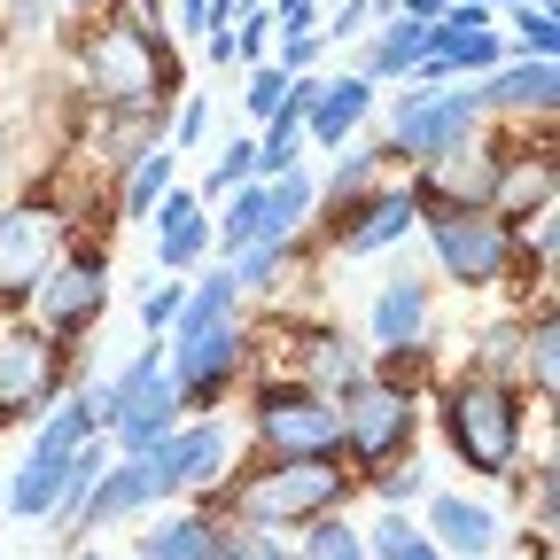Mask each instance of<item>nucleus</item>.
I'll return each mask as SVG.
<instances>
[{
  "label": "nucleus",
  "instance_id": "nucleus-14",
  "mask_svg": "<svg viewBox=\"0 0 560 560\" xmlns=\"http://www.w3.org/2000/svg\"><path fill=\"white\" fill-rule=\"evenodd\" d=\"M55 389H62V342L39 335V327L0 335V405H9V412H39Z\"/></svg>",
  "mask_w": 560,
  "mask_h": 560
},
{
  "label": "nucleus",
  "instance_id": "nucleus-17",
  "mask_svg": "<svg viewBox=\"0 0 560 560\" xmlns=\"http://www.w3.org/2000/svg\"><path fill=\"white\" fill-rule=\"evenodd\" d=\"M149 459H156L164 490L179 499V490H195V482H210V475L226 467V429H219V420H195V429H172V436H164Z\"/></svg>",
  "mask_w": 560,
  "mask_h": 560
},
{
  "label": "nucleus",
  "instance_id": "nucleus-13",
  "mask_svg": "<svg viewBox=\"0 0 560 560\" xmlns=\"http://www.w3.org/2000/svg\"><path fill=\"white\" fill-rule=\"evenodd\" d=\"M164 366H172V382H179V405H202V397H219V389L234 382V366H242V327H234V319H219V327L172 335Z\"/></svg>",
  "mask_w": 560,
  "mask_h": 560
},
{
  "label": "nucleus",
  "instance_id": "nucleus-29",
  "mask_svg": "<svg viewBox=\"0 0 560 560\" xmlns=\"http://www.w3.org/2000/svg\"><path fill=\"white\" fill-rule=\"evenodd\" d=\"M514 47H522V62H552V55H560L552 9H514Z\"/></svg>",
  "mask_w": 560,
  "mask_h": 560
},
{
  "label": "nucleus",
  "instance_id": "nucleus-3",
  "mask_svg": "<svg viewBox=\"0 0 560 560\" xmlns=\"http://www.w3.org/2000/svg\"><path fill=\"white\" fill-rule=\"evenodd\" d=\"M79 70H86V94L109 102V109H149L156 86H172V55H164V39L125 32V24H102Z\"/></svg>",
  "mask_w": 560,
  "mask_h": 560
},
{
  "label": "nucleus",
  "instance_id": "nucleus-39",
  "mask_svg": "<svg viewBox=\"0 0 560 560\" xmlns=\"http://www.w3.org/2000/svg\"><path fill=\"white\" fill-rule=\"evenodd\" d=\"M327 560H366V545H359V537H342V545H335Z\"/></svg>",
  "mask_w": 560,
  "mask_h": 560
},
{
  "label": "nucleus",
  "instance_id": "nucleus-10",
  "mask_svg": "<svg viewBox=\"0 0 560 560\" xmlns=\"http://www.w3.org/2000/svg\"><path fill=\"white\" fill-rule=\"evenodd\" d=\"M109 304V257L102 249H70L47 265V280L32 289V312H39V335H79L94 327Z\"/></svg>",
  "mask_w": 560,
  "mask_h": 560
},
{
  "label": "nucleus",
  "instance_id": "nucleus-2",
  "mask_svg": "<svg viewBox=\"0 0 560 560\" xmlns=\"http://www.w3.org/2000/svg\"><path fill=\"white\" fill-rule=\"evenodd\" d=\"M350 499V475L335 459H265L257 475H242L226 490V506L249 529H280V522H319Z\"/></svg>",
  "mask_w": 560,
  "mask_h": 560
},
{
  "label": "nucleus",
  "instance_id": "nucleus-21",
  "mask_svg": "<svg viewBox=\"0 0 560 560\" xmlns=\"http://www.w3.org/2000/svg\"><path fill=\"white\" fill-rule=\"evenodd\" d=\"M475 94H482L490 109H537V117H545V109L560 102V70H552V62H499Z\"/></svg>",
  "mask_w": 560,
  "mask_h": 560
},
{
  "label": "nucleus",
  "instance_id": "nucleus-41",
  "mask_svg": "<svg viewBox=\"0 0 560 560\" xmlns=\"http://www.w3.org/2000/svg\"><path fill=\"white\" fill-rule=\"evenodd\" d=\"M514 9H552V0H514Z\"/></svg>",
  "mask_w": 560,
  "mask_h": 560
},
{
  "label": "nucleus",
  "instance_id": "nucleus-1",
  "mask_svg": "<svg viewBox=\"0 0 560 560\" xmlns=\"http://www.w3.org/2000/svg\"><path fill=\"white\" fill-rule=\"evenodd\" d=\"M444 444L475 475H514L522 467V397L490 374H467L444 389Z\"/></svg>",
  "mask_w": 560,
  "mask_h": 560
},
{
  "label": "nucleus",
  "instance_id": "nucleus-7",
  "mask_svg": "<svg viewBox=\"0 0 560 560\" xmlns=\"http://www.w3.org/2000/svg\"><path fill=\"white\" fill-rule=\"evenodd\" d=\"M475 117H482V94L475 86H412L389 117V156H444L459 140H475Z\"/></svg>",
  "mask_w": 560,
  "mask_h": 560
},
{
  "label": "nucleus",
  "instance_id": "nucleus-22",
  "mask_svg": "<svg viewBox=\"0 0 560 560\" xmlns=\"http://www.w3.org/2000/svg\"><path fill=\"white\" fill-rule=\"evenodd\" d=\"M429 47H436V24L389 16V24H382V39L366 47V70H359V79H366V86H374V79H412V70L429 62Z\"/></svg>",
  "mask_w": 560,
  "mask_h": 560
},
{
  "label": "nucleus",
  "instance_id": "nucleus-18",
  "mask_svg": "<svg viewBox=\"0 0 560 560\" xmlns=\"http://www.w3.org/2000/svg\"><path fill=\"white\" fill-rule=\"evenodd\" d=\"M202 249H210L202 195H187V187H164V202H156V265H164V272H187Z\"/></svg>",
  "mask_w": 560,
  "mask_h": 560
},
{
  "label": "nucleus",
  "instance_id": "nucleus-32",
  "mask_svg": "<svg viewBox=\"0 0 560 560\" xmlns=\"http://www.w3.org/2000/svg\"><path fill=\"white\" fill-rule=\"evenodd\" d=\"M179 304H187V280H156V289L140 296V327H149V335H172Z\"/></svg>",
  "mask_w": 560,
  "mask_h": 560
},
{
  "label": "nucleus",
  "instance_id": "nucleus-20",
  "mask_svg": "<svg viewBox=\"0 0 560 560\" xmlns=\"http://www.w3.org/2000/svg\"><path fill=\"white\" fill-rule=\"evenodd\" d=\"M552 210V164L545 156H506L499 187H490V219L514 226V219H545Z\"/></svg>",
  "mask_w": 560,
  "mask_h": 560
},
{
  "label": "nucleus",
  "instance_id": "nucleus-36",
  "mask_svg": "<svg viewBox=\"0 0 560 560\" xmlns=\"http://www.w3.org/2000/svg\"><path fill=\"white\" fill-rule=\"evenodd\" d=\"M172 16H179V32H210V9H202V0H172Z\"/></svg>",
  "mask_w": 560,
  "mask_h": 560
},
{
  "label": "nucleus",
  "instance_id": "nucleus-11",
  "mask_svg": "<svg viewBox=\"0 0 560 560\" xmlns=\"http://www.w3.org/2000/svg\"><path fill=\"white\" fill-rule=\"evenodd\" d=\"M55 257H62V210L55 202H9L0 210V304L32 296Z\"/></svg>",
  "mask_w": 560,
  "mask_h": 560
},
{
  "label": "nucleus",
  "instance_id": "nucleus-31",
  "mask_svg": "<svg viewBox=\"0 0 560 560\" xmlns=\"http://www.w3.org/2000/svg\"><path fill=\"white\" fill-rule=\"evenodd\" d=\"M257 179V140H234V149H219V164H210V195H234Z\"/></svg>",
  "mask_w": 560,
  "mask_h": 560
},
{
  "label": "nucleus",
  "instance_id": "nucleus-24",
  "mask_svg": "<svg viewBox=\"0 0 560 560\" xmlns=\"http://www.w3.org/2000/svg\"><path fill=\"white\" fill-rule=\"evenodd\" d=\"M359 382H366L359 342H342V335H304V389L342 397V389H359Z\"/></svg>",
  "mask_w": 560,
  "mask_h": 560
},
{
  "label": "nucleus",
  "instance_id": "nucleus-34",
  "mask_svg": "<svg viewBox=\"0 0 560 560\" xmlns=\"http://www.w3.org/2000/svg\"><path fill=\"white\" fill-rule=\"evenodd\" d=\"M312 62H319V32H289V39H280V62H272V70H289V79H312Z\"/></svg>",
  "mask_w": 560,
  "mask_h": 560
},
{
  "label": "nucleus",
  "instance_id": "nucleus-4",
  "mask_svg": "<svg viewBox=\"0 0 560 560\" xmlns=\"http://www.w3.org/2000/svg\"><path fill=\"white\" fill-rule=\"evenodd\" d=\"M172 429H179V382L164 366V350H140V359L109 382V436L132 459V452H156Z\"/></svg>",
  "mask_w": 560,
  "mask_h": 560
},
{
  "label": "nucleus",
  "instance_id": "nucleus-37",
  "mask_svg": "<svg viewBox=\"0 0 560 560\" xmlns=\"http://www.w3.org/2000/svg\"><path fill=\"white\" fill-rule=\"evenodd\" d=\"M382 560H444V552H436V545H429V537H405V545H389V552H382Z\"/></svg>",
  "mask_w": 560,
  "mask_h": 560
},
{
  "label": "nucleus",
  "instance_id": "nucleus-43",
  "mask_svg": "<svg viewBox=\"0 0 560 560\" xmlns=\"http://www.w3.org/2000/svg\"><path fill=\"white\" fill-rule=\"evenodd\" d=\"M70 9H86V0H70Z\"/></svg>",
  "mask_w": 560,
  "mask_h": 560
},
{
  "label": "nucleus",
  "instance_id": "nucleus-16",
  "mask_svg": "<svg viewBox=\"0 0 560 560\" xmlns=\"http://www.w3.org/2000/svg\"><path fill=\"white\" fill-rule=\"evenodd\" d=\"M374 350H389V359H412L420 350V335H429V280H412V272H397V280H382V296H374Z\"/></svg>",
  "mask_w": 560,
  "mask_h": 560
},
{
  "label": "nucleus",
  "instance_id": "nucleus-27",
  "mask_svg": "<svg viewBox=\"0 0 560 560\" xmlns=\"http://www.w3.org/2000/svg\"><path fill=\"white\" fill-rule=\"evenodd\" d=\"M164 187H172V149L149 140V149L132 156V179H125V219H149V210L164 202Z\"/></svg>",
  "mask_w": 560,
  "mask_h": 560
},
{
  "label": "nucleus",
  "instance_id": "nucleus-33",
  "mask_svg": "<svg viewBox=\"0 0 560 560\" xmlns=\"http://www.w3.org/2000/svg\"><path fill=\"white\" fill-rule=\"evenodd\" d=\"M280 102H289V70L257 62V70H249V94H242V109H249V117H272Z\"/></svg>",
  "mask_w": 560,
  "mask_h": 560
},
{
  "label": "nucleus",
  "instance_id": "nucleus-28",
  "mask_svg": "<svg viewBox=\"0 0 560 560\" xmlns=\"http://www.w3.org/2000/svg\"><path fill=\"white\" fill-rule=\"evenodd\" d=\"M249 242H265V179L234 187V195H226V219H219V249H226V257L249 249Z\"/></svg>",
  "mask_w": 560,
  "mask_h": 560
},
{
  "label": "nucleus",
  "instance_id": "nucleus-25",
  "mask_svg": "<svg viewBox=\"0 0 560 560\" xmlns=\"http://www.w3.org/2000/svg\"><path fill=\"white\" fill-rule=\"evenodd\" d=\"M140 560H226V537L210 529L202 514H179V522L140 529Z\"/></svg>",
  "mask_w": 560,
  "mask_h": 560
},
{
  "label": "nucleus",
  "instance_id": "nucleus-19",
  "mask_svg": "<svg viewBox=\"0 0 560 560\" xmlns=\"http://www.w3.org/2000/svg\"><path fill=\"white\" fill-rule=\"evenodd\" d=\"M429 537L436 552H459V560H482L490 552V537H499V514L490 506H475V499H459V490H444V499L429 506Z\"/></svg>",
  "mask_w": 560,
  "mask_h": 560
},
{
  "label": "nucleus",
  "instance_id": "nucleus-26",
  "mask_svg": "<svg viewBox=\"0 0 560 560\" xmlns=\"http://www.w3.org/2000/svg\"><path fill=\"white\" fill-rule=\"evenodd\" d=\"M304 210H312V179H304V172L265 179V242L289 249V242H296V226H304Z\"/></svg>",
  "mask_w": 560,
  "mask_h": 560
},
{
  "label": "nucleus",
  "instance_id": "nucleus-15",
  "mask_svg": "<svg viewBox=\"0 0 560 560\" xmlns=\"http://www.w3.org/2000/svg\"><path fill=\"white\" fill-rule=\"evenodd\" d=\"M335 219H342V257H374V249H389V242H405L420 226V202L405 187H374L350 210H335Z\"/></svg>",
  "mask_w": 560,
  "mask_h": 560
},
{
  "label": "nucleus",
  "instance_id": "nucleus-6",
  "mask_svg": "<svg viewBox=\"0 0 560 560\" xmlns=\"http://www.w3.org/2000/svg\"><path fill=\"white\" fill-rule=\"evenodd\" d=\"M94 436V420H86V405H55L47 412V429L32 436V452H24V467L9 475V514H55V499H62V482H70V459H79V444Z\"/></svg>",
  "mask_w": 560,
  "mask_h": 560
},
{
  "label": "nucleus",
  "instance_id": "nucleus-42",
  "mask_svg": "<svg viewBox=\"0 0 560 560\" xmlns=\"http://www.w3.org/2000/svg\"><path fill=\"white\" fill-rule=\"evenodd\" d=\"M79 560H102V552H79Z\"/></svg>",
  "mask_w": 560,
  "mask_h": 560
},
{
  "label": "nucleus",
  "instance_id": "nucleus-12",
  "mask_svg": "<svg viewBox=\"0 0 560 560\" xmlns=\"http://www.w3.org/2000/svg\"><path fill=\"white\" fill-rule=\"evenodd\" d=\"M335 412H342V444L359 452V459H397L412 444V397L397 382H374L366 374L359 389L335 397Z\"/></svg>",
  "mask_w": 560,
  "mask_h": 560
},
{
  "label": "nucleus",
  "instance_id": "nucleus-23",
  "mask_svg": "<svg viewBox=\"0 0 560 560\" xmlns=\"http://www.w3.org/2000/svg\"><path fill=\"white\" fill-rule=\"evenodd\" d=\"M374 117V86L366 79H319V102H312V140H319V149H335V140L342 132H359Z\"/></svg>",
  "mask_w": 560,
  "mask_h": 560
},
{
  "label": "nucleus",
  "instance_id": "nucleus-35",
  "mask_svg": "<svg viewBox=\"0 0 560 560\" xmlns=\"http://www.w3.org/2000/svg\"><path fill=\"white\" fill-rule=\"evenodd\" d=\"M420 490H429V475H420V467H389V475H382V499H389V506L420 499Z\"/></svg>",
  "mask_w": 560,
  "mask_h": 560
},
{
  "label": "nucleus",
  "instance_id": "nucleus-8",
  "mask_svg": "<svg viewBox=\"0 0 560 560\" xmlns=\"http://www.w3.org/2000/svg\"><path fill=\"white\" fill-rule=\"evenodd\" d=\"M429 242L444 280H459V289H499L514 265V226H499L490 210H444V219H429Z\"/></svg>",
  "mask_w": 560,
  "mask_h": 560
},
{
  "label": "nucleus",
  "instance_id": "nucleus-40",
  "mask_svg": "<svg viewBox=\"0 0 560 560\" xmlns=\"http://www.w3.org/2000/svg\"><path fill=\"white\" fill-rule=\"evenodd\" d=\"M0 179H9V132H0Z\"/></svg>",
  "mask_w": 560,
  "mask_h": 560
},
{
  "label": "nucleus",
  "instance_id": "nucleus-5",
  "mask_svg": "<svg viewBox=\"0 0 560 560\" xmlns=\"http://www.w3.org/2000/svg\"><path fill=\"white\" fill-rule=\"evenodd\" d=\"M257 436L272 459H335L342 452V412L335 397L304 389V382H272L257 397Z\"/></svg>",
  "mask_w": 560,
  "mask_h": 560
},
{
  "label": "nucleus",
  "instance_id": "nucleus-9",
  "mask_svg": "<svg viewBox=\"0 0 560 560\" xmlns=\"http://www.w3.org/2000/svg\"><path fill=\"white\" fill-rule=\"evenodd\" d=\"M506 172V149H490V140H459V149L429 156L420 179L405 187L420 202V219H444V210H490V187Z\"/></svg>",
  "mask_w": 560,
  "mask_h": 560
},
{
  "label": "nucleus",
  "instance_id": "nucleus-30",
  "mask_svg": "<svg viewBox=\"0 0 560 560\" xmlns=\"http://www.w3.org/2000/svg\"><path fill=\"white\" fill-rule=\"evenodd\" d=\"M522 359H529L537 397H552V374H560V350H552V312H537V327H529V342H522Z\"/></svg>",
  "mask_w": 560,
  "mask_h": 560
},
{
  "label": "nucleus",
  "instance_id": "nucleus-38",
  "mask_svg": "<svg viewBox=\"0 0 560 560\" xmlns=\"http://www.w3.org/2000/svg\"><path fill=\"white\" fill-rule=\"evenodd\" d=\"M202 117H210V109H202V102H187V109H179V125H172V140H202Z\"/></svg>",
  "mask_w": 560,
  "mask_h": 560
}]
</instances>
